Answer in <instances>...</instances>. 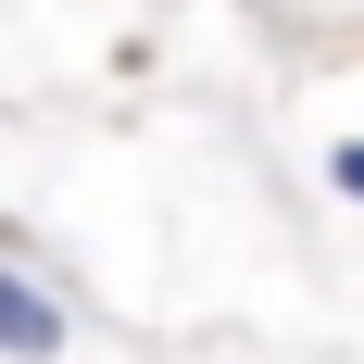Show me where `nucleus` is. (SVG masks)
Masks as SVG:
<instances>
[{"label": "nucleus", "mask_w": 364, "mask_h": 364, "mask_svg": "<svg viewBox=\"0 0 364 364\" xmlns=\"http://www.w3.org/2000/svg\"><path fill=\"white\" fill-rule=\"evenodd\" d=\"M50 352H63V301L26 264H0V364H50Z\"/></svg>", "instance_id": "f257e3e1"}, {"label": "nucleus", "mask_w": 364, "mask_h": 364, "mask_svg": "<svg viewBox=\"0 0 364 364\" xmlns=\"http://www.w3.org/2000/svg\"><path fill=\"white\" fill-rule=\"evenodd\" d=\"M327 176H339V188L364 201V139H339V151H327Z\"/></svg>", "instance_id": "f03ea898"}]
</instances>
